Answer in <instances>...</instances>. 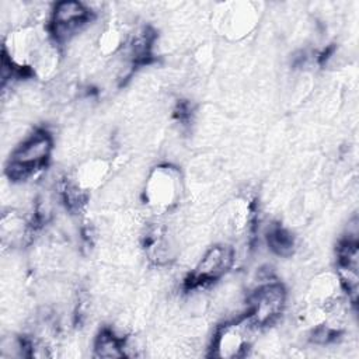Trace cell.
Instances as JSON below:
<instances>
[{
    "mask_svg": "<svg viewBox=\"0 0 359 359\" xmlns=\"http://www.w3.org/2000/svg\"><path fill=\"white\" fill-rule=\"evenodd\" d=\"M269 248L280 257H287L294 250V237L280 226H272L266 234Z\"/></svg>",
    "mask_w": 359,
    "mask_h": 359,
    "instance_id": "30bf717a",
    "label": "cell"
},
{
    "mask_svg": "<svg viewBox=\"0 0 359 359\" xmlns=\"http://www.w3.org/2000/svg\"><path fill=\"white\" fill-rule=\"evenodd\" d=\"M94 11L81 1L65 0L53 4L46 25L50 36L57 45L70 41L81 32L93 20Z\"/></svg>",
    "mask_w": 359,
    "mask_h": 359,
    "instance_id": "277c9868",
    "label": "cell"
},
{
    "mask_svg": "<svg viewBox=\"0 0 359 359\" xmlns=\"http://www.w3.org/2000/svg\"><path fill=\"white\" fill-rule=\"evenodd\" d=\"M98 45H100V50L104 55L115 53L122 45H125V36L122 35V31L119 28L109 27L101 34Z\"/></svg>",
    "mask_w": 359,
    "mask_h": 359,
    "instance_id": "8fae6325",
    "label": "cell"
},
{
    "mask_svg": "<svg viewBox=\"0 0 359 359\" xmlns=\"http://www.w3.org/2000/svg\"><path fill=\"white\" fill-rule=\"evenodd\" d=\"M94 356L97 358H122L126 356V341L118 337L112 330L104 328L94 341Z\"/></svg>",
    "mask_w": 359,
    "mask_h": 359,
    "instance_id": "9c48e42d",
    "label": "cell"
},
{
    "mask_svg": "<svg viewBox=\"0 0 359 359\" xmlns=\"http://www.w3.org/2000/svg\"><path fill=\"white\" fill-rule=\"evenodd\" d=\"M257 10L250 3H237L226 10L223 25L227 32L236 38L244 36L255 25Z\"/></svg>",
    "mask_w": 359,
    "mask_h": 359,
    "instance_id": "52a82bcc",
    "label": "cell"
},
{
    "mask_svg": "<svg viewBox=\"0 0 359 359\" xmlns=\"http://www.w3.org/2000/svg\"><path fill=\"white\" fill-rule=\"evenodd\" d=\"M286 297L287 293L285 286L280 282L268 278L251 292L245 316L259 330L271 325L283 313Z\"/></svg>",
    "mask_w": 359,
    "mask_h": 359,
    "instance_id": "3957f363",
    "label": "cell"
},
{
    "mask_svg": "<svg viewBox=\"0 0 359 359\" xmlns=\"http://www.w3.org/2000/svg\"><path fill=\"white\" fill-rule=\"evenodd\" d=\"M234 259L233 247L226 244H216L210 247L191 273L188 280L189 286L201 287L219 280L231 269Z\"/></svg>",
    "mask_w": 359,
    "mask_h": 359,
    "instance_id": "8992f818",
    "label": "cell"
},
{
    "mask_svg": "<svg viewBox=\"0 0 359 359\" xmlns=\"http://www.w3.org/2000/svg\"><path fill=\"white\" fill-rule=\"evenodd\" d=\"M184 191L182 174L171 164L156 165L147 175L143 188V201L157 215L174 209Z\"/></svg>",
    "mask_w": 359,
    "mask_h": 359,
    "instance_id": "7a4b0ae2",
    "label": "cell"
},
{
    "mask_svg": "<svg viewBox=\"0 0 359 359\" xmlns=\"http://www.w3.org/2000/svg\"><path fill=\"white\" fill-rule=\"evenodd\" d=\"M259 331L244 314L236 320L224 323L216 331L212 341V355L216 358L233 359L247 355L255 334Z\"/></svg>",
    "mask_w": 359,
    "mask_h": 359,
    "instance_id": "5b68a950",
    "label": "cell"
},
{
    "mask_svg": "<svg viewBox=\"0 0 359 359\" xmlns=\"http://www.w3.org/2000/svg\"><path fill=\"white\" fill-rule=\"evenodd\" d=\"M52 150V135L43 128L32 130L11 151L6 165L7 177L14 182L35 177L48 165Z\"/></svg>",
    "mask_w": 359,
    "mask_h": 359,
    "instance_id": "6da1fadb",
    "label": "cell"
},
{
    "mask_svg": "<svg viewBox=\"0 0 359 359\" xmlns=\"http://www.w3.org/2000/svg\"><path fill=\"white\" fill-rule=\"evenodd\" d=\"M107 172L108 164L102 158H93L83 163L77 168L76 175L72 181L84 192H90L102 182Z\"/></svg>",
    "mask_w": 359,
    "mask_h": 359,
    "instance_id": "ba28073f",
    "label": "cell"
}]
</instances>
